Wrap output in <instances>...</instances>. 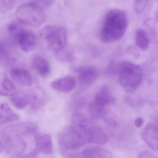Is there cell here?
Instances as JSON below:
<instances>
[{
  "label": "cell",
  "mask_w": 158,
  "mask_h": 158,
  "mask_svg": "<svg viewBox=\"0 0 158 158\" xmlns=\"http://www.w3.org/2000/svg\"><path fill=\"white\" fill-rule=\"evenodd\" d=\"M12 78L23 87H30L32 85V79L28 71L21 68H15L10 72Z\"/></svg>",
  "instance_id": "11"
},
{
  "label": "cell",
  "mask_w": 158,
  "mask_h": 158,
  "mask_svg": "<svg viewBox=\"0 0 158 158\" xmlns=\"http://www.w3.org/2000/svg\"><path fill=\"white\" fill-rule=\"evenodd\" d=\"M82 126L85 131L88 143L104 144L107 142L106 134L99 126L87 122L85 120Z\"/></svg>",
  "instance_id": "8"
},
{
  "label": "cell",
  "mask_w": 158,
  "mask_h": 158,
  "mask_svg": "<svg viewBox=\"0 0 158 158\" xmlns=\"http://www.w3.org/2000/svg\"><path fill=\"white\" fill-rule=\"evenodd\" d=\"M82 158H112L109 151L101 147L88 148L83 150Z\"/></svg>",
  "instance_id": "16"
},
{
  "label": "cell",
  "mask_w": 158,
  "mask_h": 158,
  "mask_svg": "<svg viewBox=\"0 0 158 158\" xmlns=\"http://www.w3.org/2000/svg\"><path fill=\"white\" fill-rule=\"evenodd\" d=\"M76 84L77 82L74 77L65 76L52 81L51 86L52 88L58 92L68 93L75 88Z\"/></svg>",
  "instance_id": "10"
},
{
  "label": "cell",
  "mask_w": 158,
  "mask_h": 158,
  "mask_svg": "<svg viewBox=\"0 0 158 158\" xmlns=\"http://www.w3.org/2000/svg\"><path fill=\"white\" fill-rule=\"evenodd\" d=\"M19 119L18 115L14 111L10 106L5 103H2L0 106V123L1 126L16 121Z\"/></svg>",
  "instance_id": "15"
},
{
  "label": "cell",
  "mask_w": 158,
  "mask_h": 158,
  "mask_svg": "<svg viewBox=\"0 0 158 158\" xmlns=\"http://www.w3.org/2000/svg\"><path fill=\"white\" fill-rule=\"evenodd\" d=\"M18 21L23 25L39 27L46 20V16L43 9L33 3L19 6L16 12Z\"/></svg>",
  "instance_id": "3"
},
{
  "label": "cell",
  "mask_w": 158,
  "mask_h": 158,
  "mask_svg": "<svg viewBox=\"0 0 158 158\" xmlns=\"http://www.w3.org/2000/svg\"><path fill=\"white\" fill-rule=\"evenodd\" d=\"M11 104L18 109L21 110L25 108L28 105L32 104V94H18L10 98Z\"/></svg>",
  "instance_id": "17"
},
{
  "label": "cell",
  "mask_w": 158,
  "mask_h": 158,
  "mask_svg": "<svg viewBox=\"0 0 158 158\" xmlns=\"http://www.w3.org/2000/svg\"><path fill=\"white\" fill-rule=\"evenodd\" d=\"M59 142L61 146L68 149L79 148L88 143L83 128L75 124L60 134Z\"/></svg>",
  "instance_id": "4"
},
{
  "label": "cell",
  "mask_w": 158,
  "mask_h": 158,
  "mask_svg": "<svg viewBox=\"0 0 158 158\" xmlns=\"http://www.w3.org/2000/svg\"><path fill=\"white\" fill-rule=\"evenodd\" d=\"M119 80L123 89L127 93H133L139 88L143 81V71L138 65L125 61L119 68Z\"/></svg>",
  "instance_id": "2"
},
{
  "label": "cell",
  "mask_w": 158,
  "mask_h": 158,
  "mask_svg": "<svg viewBox=\"0 0 158 158\" xmlns=\"http://www.w3.org/2000/svg\"><path fill=\"white\" fill-rule=\"evenodd\" d=\"M137 158H155L154 154L152 152L145 150L141 152L138 155Z\"/></svg>",
  "instance_id": "25"
},
{
  "label": "cell",
  "mask_w": 158,
  "mask_h": 158,
  "mask_svg": "<svg viewBox=\"0 0 158 158\" xmlns=\"http://www.w3.org/2000/svg\"><path fill=\"white\" fill-rule=\"evenodd\" d=\"M147 4V0H135L134 4V8L135 13L140 14L145 8Z\"/></svg>",
  "instance_id": "23"
},
{
  "label": "cell",
  "mask_w": 158,
  "mask_h": 158,
  "mask_svg": "<svg viewBox=\"0 0 158 158\" xmlns=\"http://www.w3.org/2000/svg\"><path fill=\"white\" fill-rule=\"evenodd\" d=\"M150 40L145 30L140 29L135 33V42L138 47L143 51H145L148 48Z\"/></svg>",
  "instance_id": "20"
},
{
  "label": "cell",
  "mask_w": 158,
  "mask_h": 158,
  "mask_svg": "<svg viewBox=\"0 0 158 158\" xmlns=\"http://www.w3.org/2000/svg\"><path fill=\"white\" fill-rule=\"evenodd\" d=\"M144 120L143 118H137V119H135V126L137 128H140L142 127L144 124Z\"/></svg>",
  "instance_id": "26"
},
{
  "label": "cell",
  "mask_w": 158,
  "mask_h": 158,
  "mask_svg": "<svg viewBox=\"0 0 158 158\" xmlns=\"http://www.w3.org/2000/svg\"><path fill=\"white\" fill-rule=\"evenodd\" d=\"M32 66L34 70L41 77H45L50 73V65L47 60L41 56H34L32 60Z\"/></svg>",
  "instance_id": "14"
},
{
  "label": "cell",
  "mask_w": 158,
  "mask_h": 158,
  "mask_svg": "<svg viewBox=\"0 0 158 158\" xmlns=\"http://www.w3.org/2000/svg\"><path fill=\"white\" fill-rule=\"evenodd\" d=\"M142 139L148 147L154 151L158 150V125L147 124L141 134Z\"/></svg>",
  "instance_id": "9"
},
{
  "label": "cell",
  "mask_w": 158,
  "mask_h": 158,
  "mask_svg": "<svg viewBox=\"0 0 158 158\" xmlns=\"http://www.w3.org/2000/svg\"><path fill=\"white\" fill-rule=\"evenodd\" d=\"M36 151L43 154H52L53 143L51 136L47 134L38 133L35 135Z\"/></svg>",
  "instance_id": "12"
},
{
  "label": "cell",
  "mask_w": 158,
  "mask_h": 158,
  "mask_svg": "<svg viewBox=\"0 0 158 158\" xmlns=\"http://www.w3.org/2000/svg\"><path fill=\"white\" fill-rule=\"evenodd\" d=\"M1 95L2 96L11 97L17 94V89L12 81L7 78H4L1 83Z\"/></svg>",
  "instance_id": "19"
},
{
  "label": "cell",
  "mask_w": 158,
  "mask_h": 158,
  "mask_svg": "<svg viewBox=\"0 0 158 158\" xmlns=\"http://www.w3.org/2000/svg\"><path fill=\"white\" fill-rule=\"evenodd\" d=\"M15 0H0V10L2 14H5L15 6Z\"/></svg>",
  "instance_id": "22"
},
{
  "label": "cell",
  "mask_w": 158,
  "mask_h": 158,
  "mask_svg": "<svg viewBox=\"0 0 158 158\" xmlns=\"http://www.w3.org/2000/svg\"><path fill=\"white\" fill-rule=\"evenodd\" d=\"M80 83L84 86H90L97 80L98 72L96 69L90 67L81 68L78 72Z\"/></svg>",
  "instance_id": "13"
},
{
  "label": "cell",
  "mask_w": 158,
  "mask_h": 158,
  "mask_svg": "<svg viewBox=\"0 0 158 158\" xmlns=\"http://www.w3.org/2000/svg\"><path fill=\"white\" fill-rule=\"evenodd\" d=\"M13 37L23 52H31L36 46L37 40L35 34L31 31L24 28L23 27L17 31Z\"/></svg>",
  "instance_id": "7"
},
{
  "label": "cell",
  "mask_w": 158,
  "mask_h": 158,
  "mask_svg": "<svg viewBox=\"0 0 158 158\" xmlns=\"http://www.w3.org/2000/svg\"><path fill=\"white\" fill-rule=\"evenodd\" d=\"M147 32L150 40L158 44V21L156 19H148L145 22Z\"/></svg>",
  "instance_id": "18"
},
{
  "label": "cell",
  "mask_w": 158,
  "mask_h": 158,
  "mask_svg": "<svg viewBox=\"0 0 158 158\" xmlns=\"http://www.w3.org/2000/svg\"><path fill=\"white\" fill-rule=\"evenodd\" d=\"M128 26L127 15L123 10L113 9L109 10L104 18L99 38L105 43L115 42L125 35Z\"/></svg>",
  "instance_id": "1"
},
{
  "label": "cell",
  "mask_w": 158,
  "mask_h": 158,
  "mask_svg": "<svg viewBox=\"0 0 158 158\" xmlns=\"http://www.w3.org/2000/svg\"><path fill=\"white\" fill-rule=\"evenodd\" d=\"M54 1L55 0H33L32 3L43 9L51 6Z\"/></svg>",
  "instance_id": "24"
},
{
  "label": "cell",
  "mask_w": 158,
  "mask_h": 158,
  "mask_svg": "<svg viewBox=\"0 0 158 158\" xmlns=\"http://www.w3.org/2000/svg\"><path fill=\"white\" fill-rule=\"evenodd\" d=\"M57 57L59 61H62L64 63H70L73 60V53L72 52L70 49L68 48H64L62 51L56 53Z\"/></svg>",
  "instance_id": "21"
},
{
  "label": "cell",
  "mask_w": 158,
  "mask_h": 158,
  "mask_svg": "<svg viewBox=\"0 0 158 158\" xmlns=\"http://www.w3.org/2000/svg\"><path fill=\"white\" fill-rule=\"evenodd\" d=\"M42 36L55 53L66 46L67 33L66 29L62 26H46L43 30Z\"/></svg>",
  "instance_id": "5"
},
{
  "label": "cell",
  "mask_w": 158,
  "mask_h": 158,
  "mask_svg": "<svg viewBox=\"0 0 158 158\" xmlns=\"http://www.w3.org/2000/svg\"><path fill=\"white\" fill-rule=\"evenodd\" d=\"M156 19L158 21V10L157 11V12L156 13Z\"/></svg>",
  "instance_id": "27"
},
{
  "label": "cell",
  "mask_w": 158,
  "mask_h": 158,
  "mask_svg": "<svg viewBox=\"0 0 158 158\" xmlns=\"http://www.w3.org/2000/svg\"><path fill=\"white\" fill-rule=\"evenodd\" d=\"M114 102V98L110 89L106 86L101 87L95 96L90 106V112L93 118H99L104 116L107 106Z\"/></svg>",
  "instance_id": "6"
}]
</instances>
